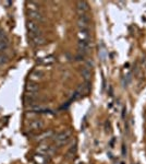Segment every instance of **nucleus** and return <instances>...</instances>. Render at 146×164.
<instances>
[{"instance_id": "obj_15", "label": "nucleus", "mask_w": 146, "mask_h": 164, "mask_svg": "<svg viewBox=\"0 0 146 164\" xmlns=\"http://www.w3.org/2000/svg\"><path fill=\"white\" fill-rule=\"evenodd\" d=\"M9 46V41L8 38L2 39V41H0V52H2V50L7 49Z\"/></svg>"}, {"instance_id": "obj_3", "label": "nucleus", "mask_w": 146, "mask_h": 164, "mask_svg": "<svg viewBox=\"0 0 146 164\" xmlns=\"http://www.w3.org/2000/svg\"><path fill=\"white\" fill-rule=\"evenodd\" d=\"M78 25L80 26L81 30H87L89 25V19L86 14H83V16H80L78 19Z\"/></svg>"}, {"instance_id": "obj_18", "label": "nucleus", "mask_w": 146, "mask_h": 164, "mask_svg": "<svg viewBox=\"0 0 146 164\" xmlns=\"http://www.w3.org/2000/svg\"><path fill=\"white\" fill-rule=\"evenodd\" d=\"M8 56L5 54H0V66L1 65H5V64L8 63Z\"/></svg>"}, {"instance_id": "obj_2", "label": "nucleus", "mask_w": 146, "mask_h": 164, "mask_svg": "<svg viewBox=\"0 0 146 164\" xmlns=\"http://www.w3.org/2000/svg\"><path fill=\"white\" fill-rule=\"evenodd\" d=\"M26 29H27V31H29L30 36H32V35H35V34H38L39 33L38 24H37L35 21H32V20L27 21V23H26Z\"/></svg>"}, {"instance_id": "obj_13", "label": "nucleus", "mask_w": 146, "mask_h": 164, "mask_svg": "<svg viewBox=\"0 0 146 164\" xmlns=\"http://www.w3.org/2000/svg\"><path fill=\"white\" fill-rule=\"evenodd\" d=\"M54 61H55V57H52V56H48V57H45L39 60V63L43 64V65H50Z\"/></svg>"}, {"instance_id": "obj_17", "label": "nucleus", "mask_w": 146, "mask_h": 164, "mask_svg": "<svg viewBox=\"0 0 146 164\" xmlns=\"http://www.w3.org/2000/svg\"><path fill=\"white\" fill-rule=\"evenodd\" d=\"M52 136V131H45L44 133L39 136V140H44V139H48V138H51Z\"/></svg>"}, {"instance_id": "obj_7", "label": "nucleus", "mask_w": 146, "mask_h": 164, "mask_svg": "<svg viewBox=\"0 0 146 164\" xmlns=\"http://www.w3.org/2000/svg\"><path fill=\"white\" fill-rule=\"evenodd\" d=\"M29 16L31 18L32 21H35L37 22H42L44 19H43V16L38 11H29Z\"/></svg>"}, {"instance_id": "obj_4", "label": "nucleus", "mask_w": 146, "mask_h": 164, "mask_svg": "<svg viewBox=\"0 0 146 164\" xmlns=\"http://www.w3.org/2000/svg\"><path fill=\"white\" fill-rule=\"evenodd\" d=\"M30 37H31V41L33 43V45H36V46H40V45H44L46 43V39H45V37L40 33L32 35Z\"/></svg>"}, {"instance_id": "obj_12", "label": "nucleus", "mask_w": 146, "mask_h": 164, "mask_svg": "<svg viewBox=\"0 0 146 164\" xmlns=\"http://www.w3.org/2000/svg\"><path fill=\"white\" fill-rule=\"evenodd\" d=\"M78 39L80 41H86V42H89V34L87 30H81V31L78 32Z\"/></svg>"}, {"instance_id": "obj_10", "label": "nucleus", "mask_w": 146, "mask_h": 164, "mask_svg": "<svg viewBox=\"0 0 146 164\" xmlns=\"http://www.w3.org/2000/svg\"><path fill=\"white\" fill-rule=\"evenodd\" d=\"M43 77H44V72L40 70H35L33 71V72L31 73V76H30V79H31L32 81L34 80H40V79H43Z\"/></svg>"}, {"instance_id": "obj_5", "label": "nucleus", "mask_w": 146, "mask_h": 164, "mask_svg": "<svg viewBox=\"0 0 146 164\" xmlns=\"http://www.w3.org/2000/svg\"><path fill=\"white\" fill-rule=\"evenodd\" d=\"M44 127V122L42 119H34L30 122L29 124V129L30 130H39Z\"/></svg>"}, {"instance_id": "obj_11", "label": "nucleus", "mask_w": 146, "mask_h": 164, "mask_svg": "<svg viewBox=\"0 0 146 164\" xmlns=\"http://www.w3.org/2000/svg\"><path fill=\"white\" fill-rule=\"evenodd\" d=\"M89 48V43L86 41H78V50L82 53H86Z\"/></svg>"}, {"instance_id": "obj_14", "label": "nucleus", "mask_w": 146, "mask_h": 164, "mask_svg": "<svg viewBox=\"0 0 146 164\" xmlns=\"http://www.w3.org/2000/svg\"><path fill=\"white\" fill-rule=\"evenodd\" d=\"M27 5V8L30 11H38V5L36 2H33V1H30V2L26 3Z\"/></svg>"}, {"instance_id": "obj_9", "label": "nucleus", "mask_w": 146, "mask_h": 164, "mask_svg": "<svg viewBox=\"0 0 146 164\" xmlns=\"http://www.w3.org/2000/svg\"><path fill=\"white\" fill-rule=\"evenodd\" d=\"M34 161L37 164H46V162L48 161L47 155H44V154H39L37 153L36 155H34Z\"/></svg>"}, {"instance_id": "obj_8", "label": "nucleus", "mask_w": 146, "mask_h": 164, "mask_svg": "<svg viewBox=\"0 0 146 164\" xmlns=\"http://www.w3.org/2000/svg\"><path fill=\"white\" fill-rule=\"evenodd\" d=\"M25 89L27 93H37V91L39 90V86L36 82H29L26 84Z\"/></svg>"}, {"instance_id": "obj_16", "label": "nucleus", "mask_w": 146, "mask_h": 164, "mask_svg": "<svg viewBox=\"0 0 146 164\" xmlns=\"http://www.w3.org/2000/svg\"><path fill=\"white\" fill-rule=\"evenodd\" d=\"M82 77H84L85 80H89V79L91 78V71H89V68L85 67L82 69Z\"/></svg>"}, {"instance_id": "obj_1", "label": "nucleus", "mask_w": 146, "mask_h": 164, "mask_svg": "<svg viewBox=\"0 0 146 164\" xmlns=\"http://www.w3.org/2000/svg\"><path fill=\"white\" fill-rule=\"evenodd\" d=\"M71 138V131L70 130H64L62 133H60L59 135L56 136L55 138V143L56 146L58 147H61L63 146L64 143H67Z\"/></svg>"}, {"instance_id": "obj_6", "label": "nucleus", "mask_w": 146, "mask_h": 164, "mask_svg": "<svg viewBox=\"0 0 146 164\" xmlns=\"http://www.w3.org/2000/svg\"><path fill=\"white\" fill-rule=\"evenodd\" d=\"M76 10H78V13L80 16H83L89 11V3L86 1H78L76 5Z\"/></svg>"}, {"instance_id": "obj_19", "label": "nucleus", "mask_w": 146, "mask_h": 164, "mask_svg": "<svg viewBox=\"0 0 146 164\" xmlns=\"http://www.w3.org/2000/svg\"><path fill=\"white\" fill-rule=\"evenodd\" d=\"M5 32L2 31V30H0V41H2V39H5Z\"/></svg>"}]
</instances>
